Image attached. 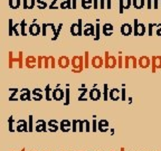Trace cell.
<instances>
[{
	"instance_id": "obj_1",
	"label": "cell",
	"mask_w": 161,
	"mask_h": 151,
	"mask_svg": "<svg viewBox=\"0 0 161 151\" xmlns=\"http://www.w3.org/2000/svg\"><path fill=\"white\" fill-rule=\"evenodd\" d=\"M72 67L74 73H80L84 68V59L82 56H74L72 59Z\"/></svg>"
},
{
	"instance_id": "obj_2",
	"label": "cell",
	"mask_w": 161,
	"mask_h": 151,
	"mask_svg": "<svg viewBox=\"0 0 161 151\" xmlns=\"http://www.w3.org/2000/svg\"><path fill=\"white\" fill-rule=\"evenodd\" d=\"M104 66L106 68H114L116 66V57L111 56L109 52H105V60H104Z\"/></svg>"
},
{
	"instance_id": "obj_3",
	"label": "cell",
	"mask_w": 161,
	"mask_h": 151,
	"mask_svg": "<svg viewBox=\"0 0 161 151\" xmlns=\"http://www.w3.org/2000/svg\"><path fill=\"white\" fill-rule=\"evenodd\" d=\"M147 30V27L144 23H139L138 19L134 18V35L136 36H144Z\"/></svg>"
},
{
	"instance_id": "obj_4",
	"label": "cell",
	"mask_w": 161,
	"mask_h": 151,
	"mask_svg": "<svg viewBox=\"0 0 161 151\" xmlns=\"http://www.w3.org/2000/svg\"><path fill=\"white\" fill-rule=\"evenodd\" d=\"M70 33L74 36H80L83 30H82V19H78V21L75 23H72L70 27Z\"/></svg>"
},
{
	"instance_id": "obj_5",
	"label": "cell",
	"mask_w": 161,
	"mask_h": 151,
	"mask_svg": "<svg viewBox=\"0 0 161 151\" xmlns=\"http://www.w3.org/2000/svg\"><path fill=\"white\" fill-rule=\"evenodd\" d=\"M151 65V59L148 56H141L138 59V66L141 68H148Z\"/></svg>"
},
{
	"instance_id": "obj_6",
	"label": "cell",
	"mask_w": 161,
	"mask_h": 151,
	"mask_svg": "<svg viewBox=\"0 0 161 151\" xmlns=\"http://www.w3.org/2000/svg\"><path fill=\"white\" fill-rule=\"evenodd\" d=\"M132 32H133V27H132V25H130V23H123V25L121 26V34H122L123 36L131 35Z\"/></svg>"
},
{
	"instance_id": "obj_7",
	"label": "cell",
	"mask_w": 161,
	"mask_h": 151,
	"mask_svg": "<svg viewBox=\"0 0 161 151\" xmlns=\"http://www.w3.org/2000/svg\"><path fill=\"white\" fill-rule=\"evenodd\" d=\"M104 65V60L100 56H94L92 58V66L94 68H101Z\"/></svg>"
},
{
	"instance_id": "obj_8",
	"label": "cell",
	"mask_w": 161,
	"mask_h": 151,
	"mask_svg": "<svg viewBox=\"0 0 161 151\" xmlns=\"http://www.w3.org/2000/svg\"><path fill=\"white\" fill-rule=\"evenodd\" d=\"M157 68H161V56H152V73Z\"/></svg>"
},
{
	"instance_id": "obj_9",
	"label": "cell",
	"mask_w": 161,
	"mask_h": 151,
	"mask_svg": "<svg viewBox=\"0 0 161 151\" xmlns=\"http://www.w3.org/2000/svg\"><path fill=\"white\" fill-rule=\"evenodd\" d=\"M84 35L85 36H90V35H94L95 34V28L92 23H86L85 27H84V30H83Z\"/></svg>"
},
{
	"instance_id": "obj_10",
	"label": "cell",
	"mask_w": 161,
	"mask_h": 151,
	"mask_svg": "<svg viewBox=\"0 0 161 151\" xmlns=\"http://www.w3.org/2000/svg\"><path fill=\"white\" fill-rule=\"evenodd\" d=\"M69 64H70V60H69L66 56H62V57H59V59H58V65H59V67H62V68L68 67Z\"/></svg>"
},
{
	"instance_id": "obj_11",
	"label": "cell",
	"mask_w": 161,
	"mask_h": 151,
	"mask_svg": "<svg viewBox=\"0 0 161 151\" xmlns=\"http://www.w3.org/2000/svg\"><path fill=\"white\" fill-rule=\"evenodd\" d=\"M103 29V34L105 36H111L113 34V30H114V28H113V26L111 25V23H105L103 27H102Z\"/></svg>"
},
{
	"instance_id": "obj_12",
	"label": "cell",
	"mask_w": 161,
	"mask_h": 151,
	"mask_svg": "<svg viewBox=\"0 0 161 151\" xmlns=\"http://www.w3.org/2000/svg\"><path fill=\"white\" fill-rule=\"evenodd\" d=\"M90 97H91V100H93V101H97L101 97V91L97 90V89L91 90L90 91Z\"/></svg>"
},
{
	"instance_id": "obj_13",
	"label": "cell",
	"mask_w": 161,
	"mask_h": 151,
	"mask_svg": "<svg viewBox=\"0 0 161 151\" xmlns=\"http://www.w3.org/2000/svg\"><path fill=\"white\" fill-rule=\"evenodd\" d=\"M146 1L144 0H132V5L134 6L136 9H142L144 7Z\"/></svg>"
},
{
	"instance_id": "obj_14",
	"label": "cell",
	"mask_w": 161,
	"mask_h": 151,
	"mask_svg": "<svg viewBox=\"0 0 161 151\" xmlns=\"http://www.w3.org/2000/svg\"><path fill=\"white\" fill-rule=\"evenodd\" d=\"M53 96H54V99H55V100L59 101V100H63V97H64V93H63V91H62V90L57 89V90H55V91L53 92Z\"/></svg>"
},
{
	"instance_id": "obj_15",
	"label": "cell",
	"mask_w": 161,
	"mask_h": 151,
	"mask_svg": "<svg viewBox=\"0 0 161 151\" xmlns=\"http://www.w3.org/2000/svg\"><path fill=\"white\" fill-rule=\"evenodd\" d=\"M109 128V122L106 120H101L99 122V130L100 131H106Z\"/></svg>"
},
{
	"instance_id": "obj_16",
	"label": "cell",
	"mask_w": 161,
	"mask_h": 151,
	"mask_svg": "<svg viewBox=\"0 0 161 151\" xmlns=\"http://www.w3.org/2000/svg\"><path fill=\"white\" fill-rule=\"evenodd\" d=\"M80 5H82V7L84 9H90L93 5V0H82Z\"/></svg>"
},
{
	"instance_id": "obj_17",
	"label": "cell",
	"mask_w": 161,
	"mask_h": 151,
	"mask_svg": "<svg viewBox=\"0 0 161 151\" xmlns=\"http://www.w3.org/2000/svg\"><path fill=\"white\" fill-rule=\"evenodd\" d=\"M110 99L113 100V101L119 100V90H117V89L111 90V92H110Z\"/></svg>"
},
{
	"instance_id": "obj_18",
	"label": "cell",
	"mask_w": 161,
	"mask_h": 151,
	"mask_svg": "<svg viewBox=\"0 0 161 151\" xmlns=\"http://www.w3.org/2000/svg\"><path fill=\"white\" fill-rule=\"evenodd\" d=\"M29 30H30V34L32 35L36 36L37 34H39V26L38 25H32L29 27Z\"/></svg>"
},
{
	"instance_id": "obj_19",
	"label": "cell",
	"mask_w": 161,
	"mask_h": 151,
	"mask_svg": "<svg viewBox=\"0 0 161 151\" xmlns=\"http://www.w3.org/2000/svg\"><path fill=\"white\" fill-rule=\"evenodd\" d=\"M35 5L34 0H25V3H23V8L25 9H30L33 8Z\"/></svg>"
},
{
	"instance_id": "obj_20",
	"label": "cell",
	"mask_w": 161,
	"mask_h": 151,
	"mask_svg": "<svg viewBox=\"0 0 161 151\" xmlns=\"http://www.w3.org/2000/svg\"><path fill=\"white\" fill-rule=\"evenodd\" d=\"M19 3H20L19 0H10V1H9V6L11 7L12 9L18 8V7H19Z\"/></svg>"
},
{
	"instance_id": "obj_21",
	"label": "cell",
	"mask_w": 161,
	"mask_h": 151,
	"mask_svg": "<svg viewBox=\"0 0 161 151\" xmlns=\"http://www.w3.org/2000/svg\"><path fill=\"white\" fill-rule=\"evenodd\" d=\"M60 8L65 9V8H70V0H62V3H60Z\"/></svg>"
},
{
	"instance_id": "obj_22",
	"label": "cell",
	"mask_w": 161,
	"mask_h": 151,
	"mask_svg": "<svg viewBox=\"0 0 161 151\" xmlns=\"http://www.w3.org/2000/svg\"><path fill=\"white\" fill-rule=\"evenodd\" d=\"M95 40H99L100 39V23H99V20H97V23L95 26Z\"/></svg>"
},
{
	"instance_id": "obj_23",
	"label": "cell",
	"mask_w": 161,
	"mask_h": 151,
	"mask_svg": "<svg viewBox=\"0 0 161 151\" xmlns=\"http://www.w3.org/2000/svg\"><path fill=\"white\" fill-rule=\"evenodd\" d=\"M122 3H123V8L124 9H129L132 5V0H122Z\"/></svg>"
},
{
	"instance_id": "obj_24",
	"label": "cell",
	"mask_w": 161,
	"mask_h": 151,
	"mask_svg": "<svg viewBox=\"0 0 161 151\" xmlns=\"http://www.w3.org/2000/svg\"><path fill=\"white\" fill-rule=\"evenodd\" d=\"M157 26V23H150L149 26H148V35L149 36H152V33H153V27H156Z\"/></svg>"
},
{
	"instance_id": "obj_25",
	"label": "cell",
	"mask_w": 161,
	"mask_h": 151,
	"mask_svg": "<svg viewBox=\"0 0 161 151\" xmlns=\"http://www.w3.org/2000/svg\"><path fill=\"white\" fill-rule=\"evenodd\" d=\"M84 67L87 68L89 67V52H85V56H84Z\"/></svg>"
},
{
	"instance_id": "obj_26",
	"label": "cell",
	"mask_w": 161,
	"mask_h": 151,
	"mask_svg": "<svg viewBox=\"0 0 161 151\" xmlns=\"http://www.w3.org/2000/svg\"><path fill=\"white\" fill-rule=\"evenodd\" d=\"M62 125H64V131H68L70 128V122L69 121H63Z\"/></svg>"
},
{
	"instance_id": "obj_27",
	"label": "cell",
	"mask_w": 161,
	"mask_h": 151,
	"mask_svg": "<svg viewBox=\"0 0 161 151\" xmlns=\"http://www.w3.org/2000/svg\"><path fill=\"white\" fill-rule=\"evenodd\" d=\"M122 62H123V57H122V56H120L119 59H117V66H119L120 68H122V67H123V63H122Z\"/></svg>"
},
{
	"instance_id": "obj_28",
	"label": "cell",
	"mask_w": 161,
	"mask_h": 151,
	"mask_svg": "<svg viewBox=\"0 0 161 151\" xmlns=\"http://www.w3.org/2000/svg\"><path fill=\"white\" fill-rule=\"evenodd\" d=\"M104 100L107 101V85H104Z\"/></svg>"
},
{
	"instance_id": "obj_29",
	"label": "cell",
	"mask_w": 161,
	"mask_h": 151,
	"mask_svg": "<svg viewBox=\"0 0 161 151\" xmlns=\"http://www.w3.org/2000/svg\"><path fill=\"white\" fill-rule=\"evenodd\" d=\"M153 1V9H159V0H152Z\"/></svg>"
},
{
	"instance_id": "obj_30",
	"label": "cell",
	"mask_w": 161,
	"mask_h": 151,
	"mask_svg": "<svg viewBox=\"0 0 161 151\" xmlns=\"http://www.w3.org/2000/svg\"><path fill=\"white\" fill-rule=\"evenodd\" d=\"M157 35L161 36V23H157Z\"/></svg>"
},
{
	"instance_id": "obj_31",
	"label": "cell",
	"mask_w": 161,
	"mask_h": 151,
	"mask_svg": "<svg viewBox=\"0 0 161 151\" xmlns=\"http://www.w3.org/2000/svg\"><path fill=\"white\" fill-rule=\"evenodd\" d=\"M93 7L94 9H99V0H93Z\"/></svg>"
},
{
	"instance_id": "obj_32",
	"label": "cell",
	"mask_w": 161,
	"mask_h": 151,
	"mask_svg": "<svg viewBox=\"0 0 161 151\" xmlns=\"http://www.w3.org/2000/svg\"><path fill=\"white\" fill-rule=\"evenodd\" d=\"M123 11H124L123 3H122V0H120V13H123Z\"/></svg>"
},
{
	"instance_id": "obj_33",
	"label": "cell",
	"mask_w": 161,
	"mask_h": 151,
	"mask_svg": "<svg viewBox=\"0 0 161 151\" xmlns=\"http://www.w3.org/2000/svg\"><path fill=\"white\" fill-rule=\"evenodd\" d=\"M105 5L107 9H111V0H105Z\"/></svg>"
},
{
	"instance_id": "obj_34",
	"label": "cell",
	"mask_w": 161,
	"mask_h": 151,
	"mask_svg": "<svg viewBox=\"0 0 161 151\" xmlns=\"http://www.w3.org/2000/svg\"><path fill=\"white\" fill-rule=\"evenodd\" d=\"M147 6L148 9H152V0H147Z\"/></svg>"
},
{
	"instance_id": "obj_35",
	"label": "cell",
	"mask_w": 161,
	"mask_h": 151,
	"mask_svg": "<svg viewBox=\"0 0 161 151\" xmlns=\"http://www.w3.org/2000/svg\"><path fill=\"white\" fill-rule=\"evenodd\" d=\"M100 5L101 9H105V0H100Z\"/></svg>"
},
{
	"instance_id": "obj_36",
	"label": "cell",
	"mask_w": 161,
	"mask_h": 151,
	"mask_svg": "<svg viewBox=\"0 0 161 151\" xmlns=\"http://www.w3.org/2000/svg\"><path fill=\"white\" fill-rule=\"evenodd\" d=\"M68 97H69V91H68V89L66 90V104H68Z\"/></svg>"
},
{
	"instance_id": "obj_37",
	"label": "cell",
	"mask_w": 161,
	"mask_h": 151,
	"mask_svg": "<svg viewBox=\"0 0 161 151\" xmlns=\"http://www.w3.org/2000/svg\"><path fill=\"white\" fill-rule=\"evenodd\" d=\"M72 2H73V9H76V2H77V0H72Z\"/></svg>"
},
{
	"instance_id": "obj_38",
	"label": "cell",
	"mask_w": 161,
	"mask_h": 151,
	"mask_svg": "<svg viewBox=\"0 0 161 151\" xmlns=\"http://www.w3.org/2000/svg\"><path fill=\"white\" fill-rule=\"evenodd\" d=\"M122 100H123V101H125V90H123V91H122Z\"/></svg>"
},
{
	"instance_id": "obj_39",
	"label": "cell",
	"mask_w": 161,
	"mask_h": 151,
	"mask_svg": "<svg viewBox=\"0 0 161 151\" xmlns=\"http://www.w3.org/2000/svg\"><path fill=\"white\" fill-rule=\"evenodd\" d=\"M93 131H96V121H93Z\"/></svg>"
},
{
	"instance_id": "obj_40",
	"label": "cell",
	"mask_w": 161,
	"mask_h": 151,
	"mask_svg": "<svg viewBox=\"0 0 161 151\" xmlns=\"http://www.w3.org/2000/svg\"><path fill=\"white\" fill-rule=\"evenodd\" d=\"M159 8L161 9V0H159Z\"/></svg>"
},
{
	"instance_id": "obj_41",
	"label": "cell",
	"mask_w": 161,
	"mask_h": 151,
	"mask_svg": "<svg viewBox=\"0 0 161 151\" xmlns=\"http://www.w3.org/2000/svg\"><path fill=\"white\" fill-rule=\"evenodd\" d=\"M121 151H124V148H122V149H121Z\"/></svg>"
}]
</instances>
